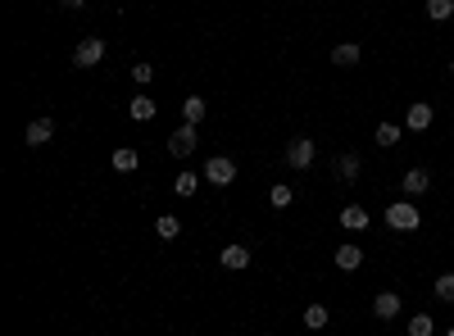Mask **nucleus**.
I'll return each instance as SVG.
<instances>
[{
    "mask_svg": "<svg viewBox=\"0 0 454 336\" xmlns=\"http://www.w3.org/2000/svg\"><path fill=\"white\" fill-rule=\"evenodd\" d=\"M418 223H423L418 204H386V227H395V232H418Z\"/></svg>",
    "mask_w": 454,
    "mask_h": 336,
    "instance_id": "obj_1",
    "label": "nucleus"
},
{
    "mask_svg": "<svg viewBox=\"0 0 454 336\" xmlns=\"http://www.w3.org/2000/svg\"><path fill=\"white\" fill-rule=\"evenodd\" d=\"M196 141H200L196 123H182L177 132L168 137V155H173V159H187V155H196Z\"/></svg>",
    "mask_w": 454,
    "mask_h": 336,
    "instance_id": "obj_2",
    "label": "nucleus"
},
{
    "mask_svg": "<svg viewBox=\"0 0 454 336\" xmlns=\"http://www.w3.org/2000/svg\"><path fill=\"white\" fill-rule=\"evenodd\" d=\"M313 159H318V146H313L309 137H296V141L286 146V164H291V168L305 173V168H313Z\"/></svg>",
    "mask_w": 454,
    "mask_h": 336,
    "instance_id": "obj_3",
    "label": "nucleus"
},
{
    "mask_svg": "<svg viewBox=\"0 0 454 336\" xmlns=\"http://www.w3.org/2000/svg\"><path fill=\"white\" fill-rule=\"evenodd\" d=\"M100 59H105V41L100 37H82L78 50H73V64H78V69H95Z\"/></svg>",
    "mask_w": 454,
    "mask_h": 336,
    "instance_id": "obj_4",
    "label": "nucleus"
},
{
    "mask_svg": "<svg viewBox=\"0 0 454 336\" xmlns=\"http://www.w3.org/2000/svg\"><path fill=\"white\" fill-rule=\"evenodd\" d=\"M204 178H209L214 187H232V182H236V164L227 155H214L209 164H204Z\"/></svg>",
    "mask_w": 454,
    "mask_h": 336,
    "instance_id": "obj_5",
    "label": "nucleus"
},
{
    "mask_svg": "<svg viewBox=\"0 0 454 336\" xmlns=\"http://www.w3.org/2000/svg\"><path fill=\"white\" fill-rule=\"evenodd\" d=\"M404 127H409V132H427V127H431V105L427 100H414V105H409V114H404Z\"/></svg>",
    "mask_w": 454,
    "mask_h": 336,
    "instance_id": "obj_6",
    "label": "nucleus"
},
{
    "mask_svg": "<svg viewBox=\"0 0 454 336\" xmlns=\"http://www.w3.org/2000/svg\"><path fill=\"white\" fill-rule=\"evenodd\" d=\"M50 137H55V123H50V118H32V123H28V132H23V141H28V146H46Z\"/></svg>",
    "mask_w": 454,
    "mask_h": 336,
    "instance_id": "obj_7",
    "label": "nucleus"
},
{
    "mask_svg": "<svg viewBox=\"0 0 454 336\" xmlns=\"http://www.w3.org/2000/svg\"><path fill=\"white\" fill-rule=\"evenodd\" d=\"M223 268H227V273L250 268V245H227V250H223Z\"/></svg>",
    "mask_w": 454,
    "mask_h": 336,
    "instance_id": "obj_8",
    "label": "nucleus"
},
{
    "mask_svg": "<svg viewBox=\"0 0 454 336\" xmlns=\"http://www.w3.org/2000/svg\"><path fill=\"white\" fill-rule=\"evenodd\" d=\"M368 223H373L368 209H359V204H345V209H341V227H345V232H363Z\"/></svg>",
    "mask_w": 454,
    "mask_h": 336,
    "instance_id": "obj_9",
    "label": "nucleus"
},
{
    "mask_svg": "<svg viewBox=\"0 0 454 336\" xmlns=\"http://www.w3.org/2000/svg\"><path fill=\"white\" fill-rule=\"evenodd\" d=\"M373 313H377V318H386V323L400 318V296H395V291H382V296L373 300Z\"/></svg>",
    "mask_w": 454,
    "mask_h": 336,
    "instance_id": "obj_10",
    "label": "nucleus"
},
{
    "mask_svg": "<svg viewBox=\"0 0 454 336\" xmlns=\"http://www.w3.org/2000/svg\"><path fill=\"white\" fill-rule=\"evenodd\" d=\"M359 264H363V250H359L354 241H345L341 250H337V268H341V273H354Z\"/></svg>",
    "mask_w": 454,
    "mask_h": 336,
    "instance_id": "obj_11",
    "label": "nucleus"
},
{
    "mask_svg": "<svg viewBox=\"0 0 454 336\" xmlns=\"http://www.w3.org/2000/svg\"><path fill=\"white\" fill-rule=\"evenodd\" d=\"M359 59H363V50L354 46V41H341V46L332 50V64H341V69H354Z\"/></svg>",
    "mask_w": 454,
    "mask_h": 336,
    "instance_id": "obj_12",
    "label": "nucleus"
},
{
    "mask_svg": "<svg viewBox=\"0 0 454 336\" xmlns=\"http://www.w3.org/2000/svg\"><path fill=\"white\" fill-rule=\"evenodd\" d=\"M127 114H132L136 123H150V118L159 114V105L150 100V95H132V105H127Z\"/></svg>",
    "mask_w": 454,
    "mask_h": 336,
    "instance_id": "obj_13",
    "label": "nucleus"
},
{
    "mask_svg": "<svg viewBox=\"0 0 454 336\" xmlns=\"http://www.w3.org/2000/svg\"><path fill=\"white\" fill-rule=\"evenodd\" d=\"M136 164H141V159H136V150H132V146H118L114 155H110V168H114V173H132Z\"/></svg>",
    "mask_w": 454,
    "mask_h": 336,
    "instance_id": "obj_14",
    "label": "nucleus"
},
{
    "mask_svg": "<svg viewBox=\"0 0 454 336\" xmlns=\"http://www.w3.org/2000/svg\"><path fill=\"white\" fill-rule=\"evenodd\" d=\"M427 187H431V173L427 168H409L404 173V191H409V196H423Z\"/></svg>",
    "mask_w": 454,
    "mask_h": 336,
    "instance_id": "obj_15",
    "label": "nucleus"
},
{
    "mask_svg": "<svg viewBox=\"0 0 454 336\" xmlns=\"http://www.w3.org/2000/svg\"><path fill=\"white\" fill-rule=\"evenodd\" d=\"M209 114V105H204V95H187V100H182V118H187V123H196L200 127V118Z\"/></svg>",
    "mask_w": 454,
    "mask_h": 336,
    "instance_id": "obj_16",
    "label": "nucleus"
},
{
    "mask_svg": "<svg viewBox=\"0 0 454 336\" xmlns=\"http://www.w3.org/2000/svg\"><path fill=\"white\" fill-rule=\"evenodd\" d=\"M359 168H363L359 155H341V159H337V178H341V182H354V178H359Z\"/></svg>",
    "mask_w": 454,
    "mask_h": 336,
    "instance_id": "obj_17",
    "label": "nucleus"
},
{
    "mask_svg": "<svg viewBox=\"0 0 454 336\" xmlns=\"http://www.w3.org/2000/svg\"><path fill=\"white\" fill-rule=\"evenodd\" d=\"M327 318H332V313L322 309V305H309V309H305V328H309V332H322V328H327Z\"/></svg>",
    "mask_w": 454,
    "mask_h": 336,
    "instance_id": "obj_18",
    "label": "nucleus"
},
{
    "mask_svg": "<svg viewBox=\"0 0 454 336\" xmlns=\"http://www.w3.org/2000/svg\"><path fill=\"white\" fill-rule=\"evenodd\" d=\"M450 14H454V0H427V18H431V23H446Z\"/></svg>",
    "mask_w": 454,
    "mask_h": 336,
    "instance_id": "obj_19",
    "label": "nucleus"
},
{
    "mask_svg": "<svg viewBox=\"0 0 454 336\" xmlns=\"http://www.w3.org/2000/svg\"><path fill=\"white\" fill-rule=\"evenodd\" d=\"M173 187H177V196H196V187H200V173H177V182H173Z\"/></svg>",
    "mask_w": 454,
    "mask_h": 336,
    "instance_id": "obj_20",
    "label": "nucleus"
},
{
    "mask_svg": "<svg viewBox=\"0 0 454 336\" xmlns=\"http://www.w3.org/2000/svg\"><path fill=\"white\" fill-rule=\"evenodd\" d=\"M155 232H159V236H164V241H177V236H182V223H177V219H173V214H164V219H159V223H155Z\"/></svg>",
    "mask_w": 454,
    "mask_h": 336,
    "instance_id": "obj_21",
    "label": "nucleus"
},
{
    "mask_svg": "<svg viewBox=\"0 0 454 336\" xmlns=\"http://www.w3.org/2000/svg\"><path fill=\"white\" fill-rule=\"evenodd\" d=\"M291 200H296V191H291V187H282V182H277V187L268 191V204H273V209H286Z\"/></svg>",
    "mask_w": 454,
    "mask_h": 336,
    "instance_id": "obj_22",
    "label": "nucleus"
},
{
    "mask_svg": "<svg viewBox=\"0 0 454 336\" xmlns=\"http://www.w3.org/2000/svg\"><path fill=\"white\" fill-rule=\"evenodd\" d=\"M373 137H377V146H386V150H391L395 141H400V127H395V123H377V132H373Z\"/></svg>",
    "mask_w": 454,
    "mask_h": 336,
    "instance_id": "obj_23",
    "label": "nucleus"
},
{
    "mask_svg": "<svg viewBox=\"0 0 454 336\" xmlns=\"http://www.w3.org/2000/svg\"><path fill=\"white\" fill-rule=\"evenodd\" d=\"M436 332V323L427 318V313H414V318H409V336H431Z\"/></svg>",
    "mask_w": 454,
    "mask_h": 336,
    "instance_id": "obj_24",
    "label": "nucleus"
},
{
    "mask_svg": "<svg viewBox=\"0 0 454 336\" xmlns=\"http://www.w3.org/2000/svg\"><path fill=\"white\" fill-rule=\"evenodd\" d=\"M436 300L454 305V273H441V277H436Z\"/></svg>",
    "mask_w": 454,
    "mask_h": 336,
    "instance_id": "obj_25",
    "label": "nucleus"
},
{
    "mask_svg": "<svg viewBox=\"0 0 454 336\" xmlns=\"http://www.w3.org/2000/svg\"><path fill=\"white\" fill-rule=\"evenodd\" d=\"M132 82H136V86H146V82H155V64H146V59H136V64H132Z\"/></svg>",
    "mask_w": 454,
    "mask_h": 336,
    "instance_id": "obj_26",
    "label": "nucleus"
},
{
    "mask_svg": "<svg viewBox=\"0 0 454 336\" xmlns=\"http://www.w3.org/2000/svg\"><path fill=\"white\" fill-rule=\"evenodd\" d=\"M64 9H86V0H59Z\"/></svg>",
    "mask_w": 454,
    "mask_h": 336,
    "instance_id": "obj_27",
    "label": "nucleus"
},
{
    "mask_svg": "<svg viewBox=\"0 0 454 336\" xmlns=\"http://www.w3.org/2000/svg\"><path fill=\"white\" fill-rule=\"evenodd\" d=\"M450 73H454V64H450Z\"/></svg>",
    "mask_w": 454,
    "mask_h": 336,
    "instance_id": "obj_28",
    "label": "nucleus"
},
{
    "mask_svg": "<svg viewBox=\"0 0 454 336\" xmlns=\"http://www.w3.org/2000/svg\"><path fill=\"white\" fill-rule=\"evenodd\" d=\"M450 336H454V328H450Z\"/></svg>",
    "mask_w": 454,
    "mask_h": 336,
    "instance_id": "obj_29",
    "label": "nucleus"
}]
</instances>
